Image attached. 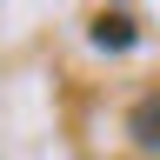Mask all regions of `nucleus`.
<instances>
[{"label": "nucleus", "instance_id": "f03ea898", "mask_svg": "<svg viewBox=\"0 0 160 160\" xmlns=\"http://www.w3.org/2000/svg\"><path fill=\"white\" fill-rule=\"evenodd\" d=\"M93 47H113V53L133 47V20H127V13H100V20H93Z\"/></svg>", "mask_w": 160, "mask_h": 160}, {"label": "nucleus", "instance_id": "f257e3e1", "mask_svg": "<svg viewBox=\"0 0 160 160\" xmlns=\"http://www.w3.org/2000/svg\"><path fill=\"white\" fill-rule=\"evenodd\" d=\"M127 133H133L140 153H160V93H147V100L127 113Z\"/></svg>", "mask_w": 160, "mask_h": 160}]
</instances>
